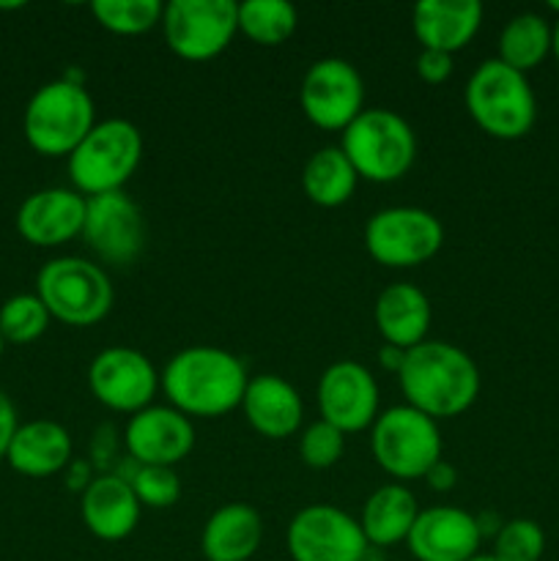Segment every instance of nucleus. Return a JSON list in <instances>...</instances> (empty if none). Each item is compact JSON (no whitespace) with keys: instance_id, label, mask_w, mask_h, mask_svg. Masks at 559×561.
<instances>
[{"instance_id":"nucleus-13","label":"nucleus","mask_w":559,"mask_h":561,"mask_svg":"<svg viewBox=\"0 0 559 561\" xmlns=\"http://www.w3.org/2000/svg\"><path fill=\"white\" fill-rule=\"evenodd\" d=\"M88 387L110 411L137 414L151 405L159 389V373L142 351L113 345L93 356L88 367Z\"/></svg>"},{"instance_id":"nucleus-10","label":"nucleus","mask_w":559,"mask_h":561,"mask_svg":"<svg viewBox=\"0 0 559 561\" xmlns=\"http://www.w3.org/2000/svg\"><path fill=\"white\" fill-rule=\"evenodd\" d=\"M162 33L179 58L203 64L230 47L239 33V3L233 0H170Z\"/></svg>"},{"instance_id":"nucleus-21","label":"nucleus","mask_w":559,"mask_h":561,"mask_svg":"<svg viewBox=\"0 0 559 561\" xmlns=\"http://www.w3.org/2000/svg\"><path fill=\"white\" fill-rule=\"evenodd\" d=\"M241 411L252 431L274 442L294 436L305 414L299 392L280 376L250 378L241 398Z\"/></svg>"},{"instance_id":"nucleus-36","label":"nucleus","mask_w":559,"mask_h":561,"mask_svg":"<svg viewBox=\"0 0 559 561\" xmlns=\"http://www.w3.org/2000/svg\"><path fill=\"white\" fill-rule=\"evenodd\" d=\"M425 482L431 491L447 493L453 491L455 482H458V471H455V466H449L447 460H438V463L425 474Z\"/></svg>"},{"instance_id":"nucleus-34","label":"nucleus","mask_w":559,"mask_h":561,"mask_svg":"<svg viewBox=\"0 0 559 561\" xmlns=\"http://www.w3.org/2000/svg\"><path fill=\"white\" fill-rule=\"evenodd\" d=\"M417 75L427 85H442L453 75V55L438 53V49H422L417 58Z\"/></svg>"},{"instance_id":"nucleus-15","label":"nucleus","mask_w":559,"mask_h":561,"mask_svg":"<svg viewBox=\"0 0 559 561\" xmlns=\"http://www.w3.org/2000/svg\"><path fill=\"white\" fill-rule=\"evenodd\" d=\"M318 411L321 420L338 431L360 433L378 420V383L360 362H334L318 381Z\"/></svg>"},{"instance_id":"nucleus-41","label":"nucleus","mask_w":559,"mask_h":561,"mask_svg":"<svg viewBox=\"0 0 559 561\" xmlns=\"http://www.w3.org/2000/svg\"><path fill=\"white\" fill-rule=\"evenodd\" d=\"M3 348H5V340H3V334H0V359H3Z\"/></svg>"},{"instance_id":"nucleus-7","label":"nucleus","mask_w":559,"mask_h":561,"mask_svg":"<svg viewBox=\"0 0 559 561\" xmlns=\"http://www.w3.org/2000/svg\"><path fill=\"white\" fill-rule=\"evenodd\" d=\"M36 296L49 318L66 327H93L113 310V285L102 266L85 257H55L36 274Z\"/></svg>"},{"instance_id":"nucleus-16","label":"nucleus","mask_w":559,"mask_h":561,"mask_svg":"<svg viewBox=\"0 0 559 561\" xmlns=\"http://www.w3.org/2000/svg\"><path fill=\"white\" fill-rule=\"evenodd\" d=\"M195 447V427L190 416L173 405H148L132 414L126 425V449L129 458L140 466H168L186 458Z\"/></svg>"},{"instance_id":"nucleus-37","label":"nucleus","mask_w":559,"mask_h":561,"mask_svg":"<svg viewBox=\"0 0 559 561\" xmlns=\"http://www.w3.org/2000/svg\"><path fill=\"white\" fill-rule=\"evenodd\" d=\"M403 362H406V351L403 348H395V345L384 343L381 351H378V365H381L384 370L395 373V376H398V373H400Z\"/></svg>"},{"instance_id":"nucleus-38","label":"nucleus","mask_w":559,"mask_h":561,"mask_svg":"<svg viewBox=\"0 0 559 561\" xmlns=\"http://www.w3.org/2000/svg\"><path fill=\"white\" fill-rule=\"evenodd\" d=\"M551 53H554V58L559 60V20H557V25L551 27Z\"/></svg>"},{"instance_id":"nucleus-2","label":"nucleus","mask_w":559,"mask_h":561,"mask_svg":"<svg viewBox=\"0 0 559 561\" xmlns=\"http://www.w3.org/2000/svg\"><path fill=\"white\" fill-rule=\"evenodd\" d=\"M250 383L244 365L230 351L214 345H192L164 365L159 387L170 405L184 416L217 420L239 409Z\"/></svg>"},{"instance_id":"nucleus-8","label":"nucleus","mask_w":559,"mask_h":561,"mask_svg":"<svg viewBox=\"0 0 559 561\" xmlns=\"http://www.w3.org/2000/svg\"><path fill=\"white\" fill-rule=\"evenodd\" d=\"M376 463L395 480H425L442 460V433L436 420L411 405H395L378 414L370 427Z\"/></svg>"},{"instance_id":"nucleus-9","label":"nucleus","mask_w":559,"mask_h":561,"mask_svg":"<svg viewBox=\"0 0 559 561\" xmlns=\"http://www.w3.org/2000/svg\"><path fill=\"white\" fill-rule=\"evenodd\" d=\"M444 244V228L436 214L417 206L381 208L367 219L365 250L389 268H414L436 257Z\"/></svg>"},{"instance_id":"nucleus-11","label":"nucleus","mask_w":559,"mask_h":561,"mask_svg":"<svg viewBox=\"0 0 559 561\" xmlns=\"http://www.w3.org/2000/svg\"><path fill=\"white\" fill-rule=\"evenodd\" d=\"M299 102L312 126L323 131H345L365 110V82L349 60L321 58L301 77Z\"/></svg>"},{"instance_id":"nucleus-32","label":"nucleus","mask_w":559,"mask_h":561,"mask_svg":"<svg viewBox=\"0 0 559 561\" xmlns=\"http://www.w3.org/2000/svg\"><path fill=\"white\" fill-rule=\"evenodd\" d=\"M543 551H546V535L540 524L529 518L507 520L493 537V557L499 561H540Z\"/></svg>"},{"instance_id":"nucleus-5","label":"nucleus","mask_w":559,"mask_h":561,"mask_svg":"<svg viewBox=\"0 0 559 561\" xmlns=\"http://www.w3.org/2000/svg\"><path fill=\"white\" fill-rule=\"evenodd\" d=\"M343 153L356 175L376 184L403 179L417 159V137L403 115L384 107H367L343 131Z\"/></svg>"},{"instance_id":"nucleus-27","label":"nucleus","mask_w":559,"mask_h":561,"mask_svg":"<svg viewBox=\"0 0 559 561\" xmlns=\"http://www.w3.org/2000/svg\"><path fill=\"white\" fill-rule=\"evenodd\" d=\"M548 53H551V25L546 16L526 11V14L513 16L499 33L497 58L521 75L540 66Z\"/></svg>"},{"instance_id":"nucleus-28","label":"nucleus","mask_w":559,"mask_h":561,"mask_svg":"<svg viewBox=\"0 0 559 561\" xmlns=\"http://www.w3.org/2000/svg\"><path fill=\"white\" fill-rule=\"evenodd\" d=\"M299 11L288 0H244L239 3V33L261 47H280L294 36Z\"/></svg>"},{"instance_id":"nucleus-35","label":"nucleus","mask_w":559,"mask_h":561,"mask_svg":"<svg viewBox=\"0 0 559 561\" xmlns=\"http://www.w3.org/2000/svg\"><path fill=\"white\" fill-rule=\"evenodd\" d=\"M16 427H20V422H16L14 403H11L9 394L0 389V458H5V449H9V444H11V438H14Z\"/></svg>"},{"instance_id":"nucleus-19","label":"nucleus","mask_w":559,"mask_h":561,"mask_svg":"<svg viewBox=\"0 0 559 561\" xmlns=\"http://www.w3.org/2000/svg\"><path fill=\"white\" fill-rule=\"evenodd\" d=\"M80 515L93 537L104 542H118L137 529L140 502L129 480L121 474H99L82 491Z\"/></svg>"},{"instance_id":"nucleus-39","label":"nucleus","mask_w":559,"mask_h":561,"mask_svg":"<svg viewBox=\"0 0 559 561\" xmlns=\"http://www.w3.org/2000/svg\"><path fill=\"white\" fill-rule=\"evenodd\" d=\"M469 561H499V559L493 557V553H477V557L469 559Z\"/></svg>"},{"instance_id":"nucleus-40","label":"nucleus","mask_w":559,"mask_h":561,"mask_svg":"<svg viewBox=\"0 0 559 561\" xmlns=\"http://www.w3.org/2000/svg\"><path fill=\"white\" fill-rule=\"evenodd\" d=\"M548 9H551L554 14H559V0H551V3H548Z\"/></svg>"},{"instance_id":"nucleus-30","label":"nucleus","mask_w":559,"mask_h":561,"mask_svg":"<svg viewBox=\"0 0 559 561\" xmlns=\"http://www.w3.org/2000/svg\"><path fill=\"white\" fill-rule=\"evenodd\" d=\"M49 321L53 318L36 294H16L0 307V334H3L5 343H33L47 332Z\"/></svg>"},{"instance_id":"nucleus-20","label":"nucleus","mask_w":559,"mask_h":561,"mask_svg":"<svg viewBox=\"0 0 559 561\" xmlns=\"http://www.w3.org/2000/svg\"><path fill=\"white\" fill-rule=\"evenodd\" d=\"M482 5L477 0H422L414 5L411 27L422 49L455 55L477 36Z\"/></svg>"},{"instance_id":"nucleus-4","label":"nucleus","mask_w":559,"mask_h":561,"mask_svg":"<svg viewBox=\"0 0 559 561\" xmlns=\"http://www.w3.org/2000/svg\"><path fill=\"white\" fill-rule=\"evenodd\" d=\"M93 99L80 80L60 77L47 82L31 96L22 118L27 146L42 157H66L96 126Z\"/></svg>"},{"instance_id":"nucleus-1","label":"nucleus","mask_w":559,"mask_h":561,"mask_svg":"<svg viewBox=\"0 0 559 561\" xmlns=\"http://www.w3.org/2000/svg\"><path fill=\"white\" fill-rule=\"evenodd\" d=\"M398 381L406 405L431 420L466 414L480 394V370L475 359L444 340H425L406 351Z\"/></svg>"},{"instance_id":"nucleus-29","label":"nucleus","mask_w":559,"mask_h":561,"mask_svg":"<svg viewBox=\"0 0 559 561\" xmlns=\"http://www.w3.org/2000/svg\"><path fill=\"white\" fill-rule=\"evenodd\" d=\"M93 20L115 36H140L162 25L164 5L159 0H93Z\"/></svg>"},{"instance_id":"nucleus-24","label":"nucleus","mask_w":559,"mask_h":561,"mask_svg":"<svg viewBox=\"0 0 559 561\" xmlns=\"http://www.w3.org/2000/svg\"><path fill=\"white\" fill-rule=\"evenodd\" d=\"M261 540V515L250 504H225L203 526L201 551L206 561H250Z\"/></svg>"},{"instance_id":"nucleus-33","label":"nucleus","mask_w":559,"mask_h":561,"mask_svg":"<svg viewBox=\"0 0 559 561\" xmlns=\"http://www.w3.org/2000/svg\"><path fill=\"white\" fill-rule=\"evenodd\" d=\"M345 453V433L329 422L318 420L305 427L299 438V455L310 469H332Z\"/></svg>"},{"instance_id":"nucleus-25","label":"nucleus","mask_w":559,"mask_h":561,"mask_svg":"<svg viewBox=\"0 0 559 561\" xmlns=\"http://www.w3.org/2000/svg\"><path fill=\"white\" fill-rule=\"evenodd\" d=\"M417 515H420V507H417L414 493L406 485L392 482V485L378 488L362 507V535H365L367 546H398V542H406Z\"/></svg>"},{"instance_id":"nucleus-6","label":"nucleus","mask_w":559,"mask_h":561,"mask_svg":"<svg viewBox=\"0 0 559 561\" xmlns=\"http://www.w3.org/2000/svg\"><path fill=\"white\" fill-rule=\"evenodd\" d=\"M142 159V135L132 121L107 118L69 153V179L82 197L124 192Z\"/></svg>"},{"instance_id":"nucleus-26","label":"nucleus","mask_w":559,"mask_h":561,"mask_svg":"<svg viewBox=\"0 0 559 561\" xmlns=\"http://www.w3.org/2000/svg\"><path fill=\"white\" fill-rule=\"evenodd\" d=\"M356 181L360 175H356L354 164L338 146L318 148L301 170V190L321 208H338L349 203L356 190Z\"/></svg>"},{"instance_id":"nucleus-14","label":"nucleus","mask_w":559,"mask_h":561,"mask_svg":"<svg viewBox=\"0 0 559 561\" xmlns=\"http://www.w3.org/2000/svg\"><path fill=\"white\" fill-rule=\"evenodd\" d=\"M82 239L110 266H129L146 247V219L126 192L85 197Z\"/></svg>"},{"instance_id":"nucleus-3","label":"nucleus","mask_w":559,"mask_h":561,"mask_svg":"<svg viewBox=\"0 0 559 561\" xmlns=\"http://www.w3.org/2000/svg\"><path fill=\"white\" fill-rule=\"evenodd\" d=\"M471 121L497 140H518L529 135L537 118V102L529 80L499 58L482 60L471 71L464 93Z\"/></svg>"},{"instance_id":"nucleus-42","label":"nucleus","mask_w":559,"mask_h":561,"mask_svg":"<svg viewBox=\"0 0 559 561\" xmlns=\"http://www.w3.org/2000/svg\"><path fill=\"white\" fill-rule=\"evenodd\" d=\"M360 561H384V559H378V557H373V553H367V557L360 559Z\"/></svg>"},{"instance_id":"nucleus-22","label":"nucleus","mask_w":559,"mask_h":561,"mask_svg":"<svg viewBox=\"0 0 559 561\" xmlns=\"http://www.w3.org/2000/svg\"><path fill=\"white\" fill-rule=\"evenodd\" d=\"M431 299L411 283H395L376 299V327L384 343L395 348H414L425 343L431 329Z\"/></svg>"},{"instance_id":"nucleus-31","label":"nucleus","mask_w":559,"mask_h":561,"mask_svg":"<svg viewBox=\"0 0 559 561\" xmlns=\"http://www.w3.org/2000/svg\"><path fill=\"white\" fill-rule=\"evenodd\" d=\"M124 480H129L132 491H135L140 507L151 510H168L173 504H179L181 499V480L173 469L168 466H140L135 463V469L129 474H121Z\"/></svg>"},{"instance_id":"nucleus-12","label":"nucleus","mask_w":559,"mask_h":561,"mask_svg":"<svg viewBox=\"0 0 559 561\" xmlns=\"http://www.w3.org/2000/svg\"><path fill=\"white\" fill-rule=\"evenodd\" d=\"M288 553L294 561H360L367 540L360 520L332 504H310L288 524Z\"/></svg>"},{"instance_id":"nucleus-17","label":"nucleus","mask_w":559,"mask_h":561,"mask_svg":"<svg viewBox=\"0 0 559 561\" xmlns=\"http://www.w3.org/2000/svg\"><path fill=\"white\" fill-rule=\"evenodd\" d=\"M477 515L458 507H431L417 515L406 546L417 561H469L480 553Z\"/></svg>"},{"instance_id":"nucleus-23","label":"nucleus","mask_w":559,"mask_h":561,"mask_svg":"<svg viewBox=\"0 0 559 561\" xmlns=\"http://www.w3.org/2000/svg\"><path fill=\"white\" fill-rule=\"evenodd\" d=\"M5 460L22 477H53L71 463V436L53 420H36L16 427Z\"/></svg>"},{"instance_id":"nucleus-18","label":"nucleus","mask_w":559,"mask_h":561,"mask_svg":"<svg viewBox=\"0 0 559 561\" xmlns=\"http://www.w3.org/2000/svg\"><path fill=\"white\" fill-rule=\"evenodd\" d=\"M85 197L77 190L49 186L22 201L16 211V230L33 247H60L82 236Z\"/></svg>"}]
</instances>
